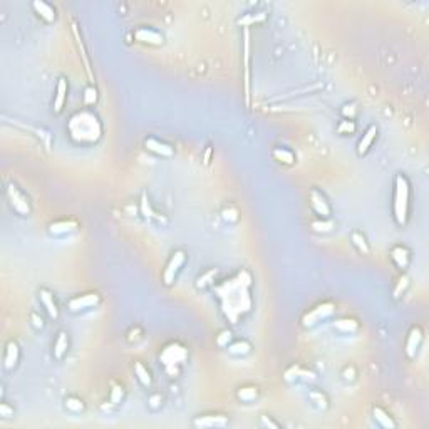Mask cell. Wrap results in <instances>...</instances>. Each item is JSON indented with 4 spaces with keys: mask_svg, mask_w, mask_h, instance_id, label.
<instances>
[{
    "mask_svg": "<svg viewBox=\"0 0 429 429\" xmlns=\"http://www.w3.org/2000/svg\"><path fill=\"white\" fill-rule=\"evenodd\" d=\"M223 317L236 326L254 309V278L248 270H240L232 277L213 285Z\"/></svg>",
    "mask_w": 429,
    "mask_h": 429,
    "instance_id": "obj_1",
    "label": "cell"
},
{
    "mask_svg": "<svg viewBox=\"0 0 429 429\" xmlns=\"http://www.w3.org/2000/svg\"><path fill=\"white\" fill-rule=\"evenodd\" d=\"M67 136L70 137V141L81 146H91L102 137L104 128L99 116L91 111V109H81L76 111L73 116L67 121Z\"/></svg>",
    "mask_w": 429,
    "mask_h": 429,
    "instance_id": "obj_2",
    "label": "cell"
},
{
    "mask_svg": "<svg viewBox=\"0 0 429 429\" xmlns=\"http://www.w3.org/2000/svg\"><path fill=\"white\" fill-rule=\"evenodd\" d=\"M411 210V183L404 173L394 176V191H392V214L399 227H406L409 222Z\"/></svg>",
    "mask_w": 429,
    "mask_h": 429,
    "instance_id": "obj_3",
    "label": "cell"
},
{
    "mask_svg": "<svg viewBox=\"0 0 429 429\" xmlns=\"http://www.w3.org/2000/svg\"><path fill=\"white\" fill-rule=\"evenodd\" d=\"M190 352L180 342H169L159 352V362L163 364L164 371L169 377H176L180 372V367L188 361Z\"/></svg>",
    "mask_w": 429,
    "mask_h": 429,
    "instance_id": "obj_4",
    "label": "cell"
},
{
    "mask_svg": "<svg viewBox=\"0 0 429 429\" xmlns=\"http://www.w3.org/2000/svg\"><path fill=\"white\" fill-rule=\"evenodd\" d=\"M334 312H335V305L332 302H322V304L312 307L309 312L304 313V317H302V327L313 329L320 322L331 318L334 315Z\"/></svg>",
    "mask_w": 429,
    "mask_h": 429,
    "instance_id": "obj_5",
    "label": "cell"
},
{
    "mask_svg": "<svg viewBox=\"0 0 429 429\" xmlns=\"http://www.w3.org/2000/svg\"><path fill=\"white\" fill-rule=\"evenodd\" d=\"M7 200H9L10 208H12L17 214H20V217H29L32 213L30 200L17 185H14V183L7 185Z\"/></svg>",
    "mask_w": 429,
    "mask_h": 429,
    "instance_id": "obj_6",
    "label": "cell"
},
{
    "mask_svg": "<svg viewBox=\"0 0 429 429\" xmlns=\"http://www.w3.org/2000/svg\"><path fill=\"white\" fill-rule=\"evenodd\" d=\"M188 260V255H186L185 250H174L171 257L168 258L166 262V267H164L163 270V282L164 285H173L176 282V278H178V275L181 272V268Z\"/></svg>",
    "mask_w": 429,
    "mask_h": 429,
    "instance_id": "obj_7",
    "label": "cell"
},
{
    "mask_svg": "<svg viewBox=\"0 0 429 429\" xmlns=\"http://www.w3.org/2000/svg\"><path fill=\"white\" fill-rule=\"evenodd\" d=\"M101 295L97 292H86L81 295H76L73 299H69L67 302V309L73 313H81V312H87L92 310L96 307L101 305Z\"/></svg>",
    "mask_w": 429,
    "mask_h": 429,
    "instance_id": "obj_8",
    "label": "cell"
},
{
    "mask_svg": "<svg viewBox=\"0 0 429 429\" xmlns=\"http://www.w3.org/2000/svg\"><path fill=\"white\" fill-rule=\"evenodd\" d=\"M310 208L318 218H331L332 217V205L329 203L326 195L317 190L310 191Z\"/></svg>",
    "mask_w": 429,
    "mask_h": 429,
    "instance_id": "obj_9",
    "label": "cell"
},
{
    "mask_svg": "<svg viewBox=\"0 0 429 429\" xmlns=\"http://www.w3.org/2000/svg\"><path fill=\"white\" fill-rule=\"evenodd\" d=\"M422 340H424V332L419 326H412L408 332V337H406V345H404V352L409 359H414L417 355V350H419Z\"/></svg>",
    "mask_w": 429,
    "mask_h": 429,
    "instance_id": "obj_10",
    "label": "cell"
},
{
    "mask_svg": "<svg viewBox=\"0 0 429 429\" xmlns=\"http://www.w3.org/2000/svg\"><path fill=\"white\" fill-rule=\"evenodd\" d=\"M134 39L141 44H148V46H155V47H159L164 44V35L156 29H151V27H139V29H136Z\"/></svg>",
    "mask_w": 429,
    "mask_h": 429,
    "instance_id": "obj_11",
    "label": "cell"
},
{
    "mask_svg": "<svg viewBox=\"0 0 429 429\" xmlns=\"http://www.w3.org/2000/svg\"><path fill=\"white\" fill-rule=\"evenodd\" d=\"M145 148L150 153H153V155L161 156V158L174 156V148L171 145H168V142L156 139V137H148V139L145 141Z\"/></svg>",
    "mask_w": 429,
    "mask_h": 429,
    "instance_id": "obj_12",
    "label": "cell"
},
{
    "mask_svg": "<svg viewBox=\"0 0 429 429\" xmlns=\"http://www.w3.org/2000/svg\"><path fill=\"white\" fill-rule=\"evenodd\" d=\"M67 94H69V82L65 78H59L57 79V86H56V96H54V114H60L62 109L65 106V101H67Z\"/></svg>",
    "mask_w": 429,
    "mask_h": 429,
    "instance_id": "obj_13",
    "label": "cell"
},
{
    "mask_svg": "<svg viewBox=\"0 0 429 429\" xmlns=\"http://www.w3.org/2000/svg\"><path fill=\"white\" fill-rule=\"evenodd\" d=\"M228 424V417L225 414H203L193 419L195 427H223Z\"/></svg>",
    "mask_w": 429,
    "mask_h": 429,
    "instance_id": "obj_14",
    "label": "cell"
},
{
    "mask_svg": "<svg viewBox=\"0 0 429 429\" xmlns=\"http://www.w3.org/2000/svg\"><path fill=\"white\" fill-rule=\"evenodd\" d=\"M20 361V347L15 340H9L5 345V354H4V367L7 371H12L19 366Z\"/></svg>",
    "mask_w": 429,
    "mask_h": 429,
    "instance_id": "obj_15",
    "label": "cell"
},
{
    "mask_svg": "<svg viewBox=\"0 0 429 429\" xmlns=\"http://www.w3.org/2000/svg\"><path fill=\"white\" fill-rule=\"evenodd\" d=\"M390 260L394 262V265L399 268V270H406L411 263V252L406 248L404 245H396L390 248L389 252Z\"/></svg>",
    "mask_w": 429,
    "mask_h": 429,
    "instance_id": "obj_16",
    "label": "cell"
},
{
    "mask_svg": "<svg viewBox=\"0 0 429 429\" xmlns=\"http://www.w3.org/2000/svg\"><path fill=\"white\" fill-rule=\"evenodd\" d=\"M377 133H379V129H377L376 124H371L369 128L364 131V134H362L359 142H357V155H359V156L367 155V151L371 150L372 145H374V141H376Z\"/></svg>",
    "mask_w": 429,
    "mask_h": 429,
    "instance_id": "obj_17",
    "label": "cell"
},
{
    "mask_svg": "<svg viewBox=\"0 0 429 429\" xmlns=\"http://www.w3.org/2000/svg\"><path fill=\"white\" fill-rule=\"evenodd\" d=\"M79 228V223L76 220H57L49 225V233L54 236H62L76 232Z\"/></svg>",
    "mask_w": 429,
    "mask_h": 429,
    "instance_id": "obj_18",
    "label": "cell"
},
{
    "mask_svg": "<svg viewBox=\"0 0 429 429\" xmlns=\"http://www.w3.org/2000/svg\"><path fill=\"white\" fill-rule=\"evenodd\" d=\"M39 299H41L42 307H44V309H46V312L49 313V317L56 320V318L59 317V305H57L56 297H54V294H52L49 289H41V290H39Z\"/></svg>",
    "mask_w": 429,
    "mask_h": 429,
    "instance_id": "obj_19",
    "label": "cell"
},
{
    "mask_svg": "<svg viewBox=\"0 0 429 429\" xmlns=\"http://www.w3.org/2000/svg\"><path fill=\"white\" fill-rule=\"evenodd\" d=\"M315 379H317L315 372H312L309 369H302L300 366H292L287 372H285V381H289V382H292V381L312 382V381H315Z\"/></svg>",
    "mask_w": 429,
    "mask_h": 429,
    "instance_id": "obj_20",
    "label": "cell"
},
{
    "mask_svg": "<svg viewBox=\"0 0 429 429\" xmlns=\"http://www.w3.org/2000/svg\"><path fill=\"white\" fill-rule=\"evenodd\" d=\"M67 352H69V335L65 331H60L56 335V339H54L52 355L56 357L57 361H62Z\"/></svg>",
    "mask_w": 429,
    "mask_h": 429,
    "instance_id": "obj_21",
    "label": "cell"
},
{
    "mask_svg": "<svg viewBox=\"0 0 429 429\" xmlns=\"http://www.w3.org/2000/svg\"><path fill=\"white\" fill-rule=\"evenodd\" d=\"M32 9H34V12L39 15L42 20H46L47 24H52L57 17L56 9H54L51 4L44 2V0H35V2H32Z\"/></svg>",
    "mask_w": 429,
    "mask_h": 429,
    "instance_id": "obj_22",
    "label": "cell"
},
{
    "mask_svg": "<svg viewBox=\"0 0 429 429\" xmlns=\"http://www.w3.org/2000/svg\"><path fill=\"white\" fill-rule=\"evenodd\" d=\"M372 416L381 427H386V429H394L396 427V422L392 421V417L389 416V412L384 411L382 408H379V406H376V408L372 409Z\"/></svg>",
    "mask_w": 429,
    "mask_h": 429,
    "instance_id": "obj_23",
    "label": "cell"
},
{
    "mask_svg": "<svg viewBox=\"0 0 429 429\" xmlns=\"http://www.w3.org/2000/svg\"><path fill=\"white\" fill-rule=\"evenodd\" d=\"M133 369H134V374H136L137 381H139L145 387H150L151 384H153V376H151L150 369H148V367L142 364V362H139V361L134 362Z\"/></svg>",
    "mask_w": 429,
    "mask_h": 429,
    "instance_id": "obj_24",
    "label": "cell"
},
{
    "mask_svg": "<svg viewBox=\"0 0 429 429\" xmlns=\"http://www.w3.org/2000/svg\"><path fill=\"white\" fill-rule=\"evenodd\" d=\"M334 327H335V331H339L342 334H352L359 329V324H357L355 318L344 317V318H337V320L334 322Z\"/></svg>",
    "mask_w": 429,
    "mask_h": 429,
    "instance_id": "obj_25",
    "label": "cell"
},
{
    "mask_svg": "<svg viewBox=\"0 0 429 429\" xmlns=\"http://www.w3.org/2000/svg\"><path fill=\"white\" fill-rule=\"evenodd\" d=\"M350 241H352V245H354L355 248L359 250L362 255H369V254H371L369 241H367L366 235L362 233V232H352V235H350Z\"/></svg>",
    "mask_w": 429,
    "mask_h": 429,
    "instance_id": "obj_26",
    "label": "cell"
},
{
    "mask_svg": "<svg viewBox=\"0 0 429 429\" xmlns=\"http://www.w3.org/2000/svg\"><path fill=\"white\" fill-rule=\"evenodd\" d=\"M272 156L275 161L283 163V164H294L295 163V155L294 151H290L289 148H275L272 151Z\"/></svg>",
    "mask_w": 429,
    "mask_h": 429,
    "instance_id": "obj_27",
    "label": "cell"
},
{
    "mask_svg": "<svg viewBox=\"0 0 429 429\" xmlns=\"http://www.w3.org/2000/svg\"><path fill=\"white\" fill-rule=\"evenodd\" d=\"M236 398L241 403H254L258 398V387L257 386H243L236 390Z\"/></svg>",
    "mask_w": 429,
    "mask_h": 429,
    "instance_id": "obj_28",
    "label": "cell"
},
{
    "mask_svg": "<svg viewBox=\"0 0 429 429\" xmlns=\"http://www.w3.org/2000/svg\"><path fill=\"white\" fill-rule=\"evenodd\" d=\"M227 349L232 355H246L252 352V345L248 340H235Z\"/></svg>",
    "mask_w": 429,
    "mask_h": 429,
    "instance_id": "obj_29",
    "label": "cell"
},
{
    "mask_svg": "<svg viewBox=\"0 0 429 429\" xmlns=\"http://www.w3.org/2000/svg\"><path fill=\"white\" fill-rule=\"evenodd\" d=\"M217 275H218L217 268H210V270H206L205 273H201L200 277L196 278V287L198 289H206V287H210V285H214Z\"/></svg>",
    "mask_w": 429,
    "mask_h": 429,
    "instance_id": "obj_30",
    "label": "cell"
},
{
    "mask_svg": "<svg viewBox=\"0 0 429 429\" xmlns=\"http://www.w3.org/2000/svg\"><path fill=\"white\" fill-rule=\"evenodd\" d=\"M250 42L248 34H245V92H246V101L250 97Z\"/></svg>",
    "mask_w": 429,
    "mask_h": 429,
    "instance_id": "obj_31",
    "label": "cell"
},
{
    "mask_svg": "<svg viewBox=\"0 0 429 429\" xmlns=\"http://www.w3.org/2000/svg\"><path fill=\"white\" fill-rule=\"evenodd\" d=\"M334 227L335 225L331 218H318V220H315V222H312L313 232H317V233H331L334 230Z\"/></svg>",
    "mask_w": 429,
    "mask_h": 429,
    "instance_id": "obj_32",
    "label": "cell"
},
{
    "mask_svg": "<svg viewBox=\"0 0 429 429\" xmlns=\"http://www.w3.org/2000/svg\"><path fill=\"white\" fill-rule=\"evenodd\" d=\"M97 99H99V92L96 89V86H86V89H84V96H82V101H84V106L86 108H92V106H96V102H97Z\"/></svg>",
    "mask_w": 429,
    "mask_h": 429,
    "instance_id": "obj_33",
    "label": "cell"
},
{
    "mask_svg": "<svg viewBox=\"0 0 429 429\" xmlns=\"http://www.w3.org/2000/svg\"><path fill=\"white\" fill-rule=\"evenodd\" d=\"M124 399V387L118 382H111V392H109V403L118 406Z\"/></svg>",
    "mask_w": 429,
    "mask_h": 429,
    "instance_id": "obj_34",
    "label": "cell"
},
{
    "mask_svg": "<svg viewBox=\"0 0 429 429\" xmlns=\"http://www.w3.org/2000/svg\"><path fill=\"white\" fill-rule=\"evenodd\" d=\"M355 129H357V124L354 119H342V121H339V124H337V133L344 134V136L354 134Z\"/></svg>",
    "mask_w": 429,
    "mask_h": 429,
    "instance_id": "obj_35",
    "label": "cell"
},
{
    "mask_svg": "<svg viewBox=\"0 0 429 429\" xmlns=\"http://www.w3.org/2000/svg\"><path fill=\"white\" fill-rule=\"evenodd\" d=\"M309 399L312 401L313 404L317 406V408H320V409H326L327 408V398H326V394L322 392V390H317V389H312L310 392H309Z\"/></svg>",
    "mask_w": 429,
    "mask_h": 429,
    "instance_id": "obj_36",
    "label": "cell"
},
{
    "mask_svg": "<svg viewBox=\"0 0 429 429\" xmlns=\"http://www.w3.org/2000/svg\"><path fill=\"white\" fill-rule=\"evenodd\" d=\"M267 19V14H263V12H257V14H246L245 17H241L238 20V24L240 25H245V27H248L252 24H260V22H263Z\"/></svg>",
    "mask_w": 429,
    "mask_h": 429,
    "instance_id": "obj_37",
    "label": "cell"
},
{
    "mask_svg": "<svg viewBox=\"0 0 429 429\" xmlns=\"http://www.w3.org/2000/svg\"><path fill=\"white\" fill-rule=\"evenodd\" d=\"M65 409L70 412H82L84 411V403L76 396H69V398H65Z\"/></svg>",
    "mask_w": 429,
    "mask_h": 429,
    "instance_id": "obj_38",
    "label": "cell"
},
{
    "mask_svg": "<svg viewBox=\"0 0 429 429\" xmlns=\"http://www.w3.org/2000/svg\"><path fill=\"white\" fill-rule=\"evenodd\" d=\"M408 287H409V277H408V275H403V277H399L398 283H396V287L392 290L394 299H399V297L403 295L406 290H408Z\"/></svg>",
    "mask_w": 429,
    "mask_h": 429,
    "instance_id": "obj_39",
    "label": "cell"
},
{
    "mask_svg": "<svg viewBox=\"0 0 429 429\" xmlns=\"http://www.w3.org/2000/svg\"><path fill=\"white\" fill-rule=\"evenodd\" d=\"M232 342H233V335H232V331H228V329H225V331H222L217 335V345L218 347L227 349Z\"/></svg>",
    "mask_w": 429,
    "mask_h": 429,
    "instance_id": "obj_40",
    "label": "cell"
},
{
    "mask_svg": "<svg viewBox=\"0 0 429 429\" xmlns=\"http://www.w3.org/2000/svg\"><path fill=\"white\" fill-rule=\"evenodd\" d=\"M141 213L145 214L146 218H156V220H161V217H159V214L153 210L151 208V203H150V200H148L146 198V195H142V200H141Z\"/></svg>",
    "mask_w": 429,
    "mask_h": 429,
    "instance_id": "obj_41",
    "label": "cell"
},
{
    "mask_svg": "<svg viewBox=\"0 0 429 429\" xmlns=\"http://www.w3.org/2000/svg\"><path fill=\"white\" fill-rule=\"evenodd\" d=\"M73 30H74V35H76V41H78L79 51L82 52V56H84V65H86V70H87V74H89V79H92V74H91V65H89V59L86 57V52H84V46H82V39H81V37H79V30H78V27H76V24L73 25Z\"/></svg>",
    "mask_w": 429,
    "mask_h": 429,
    "instance_id": "obj_42",
    "label": "cell"
},
{
    "mask_svg": "<svg viewBox=\"0 0 429 429\" xmlns=\"http://www.w3.org/2000/svg\"><path fill=\"white\" fill-rule=\"evenodd\" d=\"M222 218L225 220V222H228V223H235V222H238V210L236 208H225V210L222 211Z\"/></svg>",
    "mask_w": 429,
    "mask_h": 429,
    "instance_id": "obj_43",
    "label": "cell"
},
{
    "mask_svg": "<svg viewBox=\"0 0 429 429\" xmlns=\"http://www.w3.org/2000/svg\"><path fill=\"white\" fill-rule=\"evenodd\" d=\"M340 113H342L344 119H354L355 114H357V108H355L354 102H347V104H344V106H342Z\"/></svg>",
    "mask_w": 429,
    "mask_h": 429,
    "instance_id": "obj_44",
    "label": "cell"
},
{
    "mask_svg": "<svg viewBox=\"0 0 429 429\" xmlns=\"http://www.w3.org/2000/svg\"><path fill=\"white\" fill-rule=\"evenodd\" d=\"M161 404H163V396L161 394H151L150 398H148V406H150L153 411L161 408Z\"/></svg>",
    "mask_w": 429,
    "mask_h": 429,
    "instance_id": "obj_45",
    "label": "cell"
},
{
    "mask_svg": "<svg viewBox=\"0 0 429 429\" xmlns=\"http://www.w3.org/2000/svg\"><path fill=\"white\" fill-rule=\"evenodd\" d=\"M355 376H357V372H355V369H354V366H347V367H345V369L342 371V379H344V381H347V382L354 381Z\"/></svg>",
    "mask_w": 429,
    "mask_h": 429,
    "instance_id": "obj_46",
    "label": "cell"
},
{
    "mask_svg": "<svg viewBox=\"0 0 429 429\" xmlns=\"http://www.w3.org/2000/svg\"><path fill=\"white\" fill-rule=\"evenodd\" d=\"M30 320H32V326H34L35 329H44V318L39 317V313L32 312L30 313Z\"/></svg>",
    "mask_w": 429,
    "mask_h": 429,
    "instance_id": "obj_47",
    "label": "cell"
},
{
    "mask_svg": "<svg viewBox=\"0 0 429 429\" xmlns=\"http://www.w3.org/2000/svg\"><path fill=\"white\" fill-rule=\"evenodd\" d=\"M0 416H4V417L14 416V408H10L7 403H2L0 404Z\"/></svg>",
    "mask_w": 429,
    "mask_h": 429,
    "instance_id": "obj_48",
    "label": "cell"
},
{
    "mask_svg": "<svg viewBox=\"0 0 429 429\" xmlns=\"http://www.w3.org/2000/svg\"><path fill=\"white\" fill-rule=\"evenodd\" d=\"M262 424H263V426H270V427H275V429H277V427H280V424H278V422H273V421L270 419V417H267V416H262Z\"/></svg>",
    "mask_w": 429,
    "mask_h": 429,
    "instance_id": "obj_49",
    "label": "cell"
}]
</instances>
